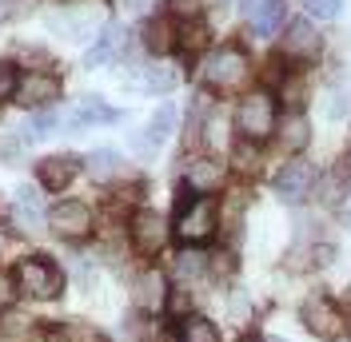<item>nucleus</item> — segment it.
Listing matches in <instances>:
<instances>
[{
	"label": "nucleus",
	"mask_w": 351,
	"mask_h": 342,
	"mask_svg": "<svg viewBox=\"0 0 351 342\" xmlns=\"http://www.w3.org/2000/svg\"><path fill=\"white\" fill-rule=\"evenodd\" d=\"M16 287L32 299H56L60 287H64V275L56 263H48L44 255H28L16 263Z\"/></svg>",
	"instance_id": "1"
},
{
	"label": "nucleus",
	"mask_w": 351,
	"mask_h": 342,
	"mask_svg": "<svg viewBox=\"0 0 351 342\" xmlns=\"http://www.w3.org/2000/svg\"><path fill=\"white\" fill-rule=\"evenodd\" d=\"M236 128L243 131V140H267L276 131V100L267 92L243 96L240 111H236Z\"/></svg>",
	"instance_id": "2"
},
{
	"label": "nucleus",
	"mask_w": 351,
	"mask_h": 342,
	"mask_svg": "<svg viewBox=\"0 0 351 342\" xmlns=\"http://www.w3.org/2000/svg\"><path fill=\"white\" fill-rule=\"evenodd\" d=\"M204 80L216 88V92H236L247 80V56L240 48H216L204 64Z\"/></svg>",
	"instance_id": "3"
},
{
	"label": "nucleus",
	"mask_w": 351,
	"mask_h": 342,
	"mask_svg": "<svg viewBox=\"0 0 351 342\" xmlns=\"http://www.w3.org/2000/svg\"><path fill=\"white\" fill-rule=\"evenodd\" d=\"M216 231V203L212 199H184L176 215V235L184 243H204Z\"/></svg>",
	"instance_id": "4"
},
{
	"label": "nucleus",
	"mask_w": 351,
	"mask_h": 342,
	"mask_svg": "<svg viewBox=\"0 0 351 342\" xmlns=\"http://www.w3.org/2000/svg\"><path fill=\"white\" fill-rule=\"evenodd\" d=\"M164 239H168V223H164L160 211H148L144 207V211L132 215V243H136L140 255H156L164 247Z\"/></svg>",
	"instance_id": "5"
},
{
	"label": "nucleus",
	"mask_w": 351,
	"mask_h": 342,
	"mask_svg": "<svg viewBox=\"0 0 351 342\" xmlns=\"http://www.w3.org/2000/svg\"><path fill=\"white\" fill-rule=\"evenodd\" d=\"M48 223H52V231L64 239H80L92 231V211H88L84 203H76V199H64V203H56L52 211H48Z\"/></svg>",
	"instance_id": "6"
},
{
	"label": "nucleus",
	"mask_w": 351,
	"mask_h": 342,
	"mask_svg": "<svg viewBox=\"0 0 351 342\" xmlns=\"http://www.w3.org/2000/svg\"><path fill=\"white\" fill-rule=\"evenodd\" d=\"M311 183H315V171H311V163H287L280 175H276V195L280 199H287V203H300V199H307L311 195Z\"/></svg>",
	"instance_id": "7"
},
{
	"label": "nucleus",
	"mask_w": 351,
	"mask_h": 342,
	"mask_svg": "<svg viewBox=\"0 0 351 342\" xmlns=\"http://www.w3.org/2000/svg\"><path fill=\"white\" fill-rule=\"evenodd\" d=\"M172 124H176V107L172 104H160V107H156V116L148 120V128L140 131V135H132V148L140 151V155H152V151L172 135Z\"/></svg>",
	"instance_id": "8"
},
{
	"label": "nucleus",
	"mask_w": 351,
	"mask_h": 342,
	"mask_svg": "<svg viewBox=\"0 0 351 342\" xmlns=\"http://www.w3.org/2000/svg\"><path fill=\"white\" fill-rule=\"evenodd\" d=\"M16 100H21L24 107L56 104V100H60V80H56V76H48V72H32V76H24V80H21Z\"/></svg>",
	"instance_id": "9"
},
{
	"label": "nucleus",
	"mask_w": 351,
	"mask_h": 342,
	"mask_svg": "<svg viewBox=\"0 0 351 342\" xmlns=\"http://www.w3.org/2000/svg\"><path fill=\"white\" fill-rule=\"evenodd\" d=\"M284 52L291 56V60H319L324 36H319L307 21H295L291 28H287V36H284Z\"/></svg>",
	"instance_id": "10"
},
{
	"label": "nucleus",
	"mask_w": 351,
	"mask_h": 342,
	"mask_svg": "<svg viewBox=\"0 0 351 342\" xmlns=\"http://www.w3.org/2000/svg\"><path fill=\"white\" fill-rule=\"evenodd\" d=\"M304 322L311 334H335V326H339V315H335V306L328 299H319V295H311L304 302Z\"/></svg>",
	"instance_id": "11"
},
{
	"label": "nucleus",
	"mask_w": 351,
	"mask_h": 342,
	"mask_svg": "<svg viewBox=\"0 0 351 342\" xmlns=\"http://www.w3.org/2000/svg\"><path fill=\"white\" fill-rule=\"evenodd\" d=\"M72 175H76V159L72 155H48V159H40V183L48 192H64L72 183Z\"/></svg>",
	"instance_id": "12"
},
{
	"label": "nucleus",
	"mask_w": 351,
	"mask_h": 342,
	"mask_svg": "<svg viewBox=\"0 0 351 342\" xmlns=\"http://www.w3.org/2000/svg\"><path fill=\"white\" fill-rule=\"evenodd\" d=\"M287 16V0H260L256 8H252V32L256 36H271Z\"/></svg>",
	"instance_id": "13"
},
{
	"label": "nucleus",
	"mask_w": 351,
	"mask_h": 342,
	"mask_svg": "<svg viewBox=\"0 0 351 342\" xmlns=\"http://www.w3.org/2000/svg\"><path fill=\"white\" fill-rule=\"evenodd\" d=\"M188 187H196V195H208L223 187V168H219L216 159H196V163H188Z\"/></svg>",
	"instance_id": "14"
},
{
	"label": "nucleus",
	"mask_w": 351,
	"mask_h": 342,
	"mask_svg": "<svg viewBox=\"0 0 351 342\" xmlns=\"http://www.w3.org/2000/svg\"><path fill=\"white\" fill-rule=\"evenodd\" d=\"M116 48H124V28L108 24V28L100 32V40L84 52V68H100L104 60H112V56H116Z\"/></svg>",
	"instance_id": "15"
},
{
	"label": "nucleus",
	"mask_w": 351,
	"mask_h": 342,
	"mask_svg": "<svg viewBox=\"0 0 351 342\" xmlns=\"http://www.w3.org/2000/svg\"><path fill=\"white\" fill-rule=\"evenodd\" d=\"M48 28L68 36V40H88V32L96 28V16L92 12H60V16L48 21Z\"/></svg>",
	"instance_id": "16"
},
{
	"label": "nucleus",
	"mask_w": 351,
	"mask_h": 342,
	"mask_svg": "<svg viewBox=\"0 0 351 342\" xmlns=\"http://www.w3.org/2000/svg\"><path fill=\"white\" fill-rule=\"evenodd\" d=\"M16 223H21V231H36L44 223V207H40L36 187H21L16 192Z\"/></svg>",
	"instance_id": "17"
},
{
	"label": "nucleus",
	"mask_w": 351,
	"mask_h": 342,
	"mask_svg": "<svg viewBox=\"0 0 351 342\" xmlns=\"http://www.w3.org/2000/svg\"><path fill=\"white\" fill-rule=\"evenodd\" d=\"M136 302H140L144 311H156V306H164V275L148 271V275L136 278Z\"/></svg>",
	"instance_id": "18"
},
{
	"label": "nucleus",
	"mask_w": 351,
	"mask_h": 342,
	"mask_svg": "<svg viewBox=\"0 0 351 342\" xmlns=\"http://www.w3.org/2000/svg\"><path fill=\"white\" fill-rule=\"evenodd\" d=\"M108 120H116V111H112V107H104L96 96H88L84 104L68 116V124H72V128H84V124H108Z\"/></svg>",
	"instance_id": "19"
},
{
	"label": "nucleus",
	"mask_w": 351,
	"mask_h": 342,
	"mask_svg": "<svg viewBox=\"0 0 351 342\" xmlns=\"http://www.w3.org/2000/svg\"><path fill=\"white\" fill-rule=\"evenodd\" d=\"M144 44H148L152 52H172L176 48V24L168 21V16L152 21L148 28H144Z\"/></svg>",
	"instance_id": "20"
},
{
	"label": "nucleus",
	"mask_w": 351,
	"mask_h": 342,
	"mask_svg": "<svg viewBox=\"0 0 351 342\" xmlns=\"http://www.w3.org/2000/svg\"><path fill=\"white\" fill-rule=\"evenodd\" d=\"M88 175H92V179H100V183H108L112 175H120V155L108 151V148L92 151V155H88Z\"/></svg>",
	"instance_id": "21"
},
{
	"label": "nucleus",
	"mask_w": 351,
	"mask_h": 342,
	"mask_svg": "<svg viewBox=\"0 0 351 342\" xmlns=\"http://www.w3.org/2000/svg\"><path fill=\"white\" fill-rule=\"evenodd\" d=\"M180 342H219V330H216V322L192 315V319L180 322Z\"/></svg>",
	"instance_id": "22"
},
{
	"label": "nucleus",
	"mask_w": 351,
	"mask_h": 342,
	"mask_svg": "<svg viewBox=\"0 0 351 342\" xmlns=\"http://www.w3.org/2000/svg\"><path fill=\"white\" fill-rule=\"evenodd\" d=\"M176 80H180V72H176L172 64H152L144 72V84L152 88V92H172Z\"/></svg>",
	"instance_id": "23"
},
{
	"label": "nucleus",
	"mask_w": 351,
	"mask_h": 342,
	"mask_svg": "<svg viewBox=\"0 0 351 342\" xmlns=\"http://www.w3.org/2000/svg\"><path fill=\"white\" fill-rule=\"evenodd\" d=\"M304 144H307V120L295 111V116H287V124H284V148L300 151Z\"/></svg>",
	"instance_id": "24"
},
{
	"label": "nucleus",
	"mask_w": 351,
	"mask_h": 342,
	"mask_svg": "<svg viewBox=\"0 0 351 342\" xmlns=\"http://www.w3.org/2000/svg\"><path fill=\"white\" fill-rule=\"evenodd\" d=\"M16 88H21V72H16V64H12V60H0V100H12Z\"/></svg>",
	"instance_id": "25"
},
{
	"label": "nucleus",
	"mask_w": 351,
	"mask_h": 342,
	"mask_svg": "<svg viewBox=\"0 0 351 342\" xmlns=\"http://www.w3.org/2000/svg\"><path fill=\"white\" fill-rule=\"evenodd\" d=\"M204 271V255L199 251H180L176 255V275H184V278H192Z\"/></svg>",
	"instance_id": "26"
},
{
	"label": "nucleus",
	"mask_w": 351,
	"mask_h": 342,
	"mask_svg": "<svg viewBox=\"0 0 351 342\" xmlns=\"http://www.w3.org/2000/svg\"><path fill=\"white\" fill-rule=\"evenodd\" d=\"M339 8H343V0H307V12L311 16H324V21L339 16Z\"/></svg>",
	"instance_id": "27"
},
{
	"label": "nucleus",
	"mask_w": 351,
	"mask_h": 342,
	"mask_svg": "<svg viewBox=\"0 0 351 342\" xmlns=\"http://www.w3.org/2000/svg\"><path fill=\"white\" fill-rule=\"evenodd\" d=\"M32 0H0V21H16V16H28Z\"/></svg>",
	"instance_id": "28"
},
{
	"label": "nucleus",
	"mask_w": 351,
	"mask_h": 342,
	"mask_svg": "<svg viewBox=\"0 0 351 342\" xmlns=\"http://www.w3.org/2000/svg\"><path fill=\"white\" fill-rule=\"evenodd\" d=\"M12 299H16V291H12V282H8V278L0 275V306H8Z\"/></svg>",
	"instance_id": "29"
},
{
	"label": "nucleus",
	"mask_w": 351,
	"mask_h": 342,
	"mask_svg": "<svg viewBox=\"0 0 351 342\" xmlns=\"http://www.w3.org/2000/svg\"><path fill=\"white\" fill-rule=\"evenodd\" d=\"M176 12H196V0H176Z\"/></svg>",
	"instance_id": "30"
},
{
	"label": "nucleus",
	"mask_w": 351,
	"mask_h": 342,
	"mask_svg": "<svg viewBox=\"0 0 351 342\" xmlns=\"http://www.w3.org/2000/svg\"><path fill=\"white\" fill-rule=\"evenodd\" d=\"M120 4H124V8H128V12H140V8H144V4H148V0H120Z\"/></svg>",
	"instance_id": "31"
},
{
	"label": "nucleus",
	"mask_w": 351,
	"mask_h": 342,
	"mask_svg": "<svg viewBox=\"0 0 351 342\" xmlns=\"http://www.w3.org/2000/svg\"><path fill=\"white\" fill-rule=\"evenodd\" d=\"M256 4H260V0H240V8H243V12H252Z\"/></svg>",
	"instance_id": "32"
},
{
	"label": "nucleus",
	"mask_w": 351,
	"mask_h": 342,
	"mask_svg": "<svg viewBox=\"0 0 351 342\" xmlns=\"http://www.w3.org/2000/svg\"><path fill=\"white\" fill-rule=\"evenodd\" d=\"M335 342H351V334H343V339H335Z\"/></svg>",
	"instance_id": "33"
},
{
	"label": "nucleus",
	"mask_w": 351,
	"mask_h": 342,
	"mask_svg": "<svg viewBox=\"0 0 351 342\" xmlns=\"http://www.w3.org/2000/svg\"><path fill=\"white\" fill-rule=\"evenodd\" d=\"M267 342H287V339H267Z\"/></svg>",
	"instance_id": "34"
},
{
	"label": "nucleus",
	"mask_w": 351,
	"mask_h": 342,
	"mask_svg": "<svg viewBox=\"0 0 351 342\" xmlns=\"http://www.w3.org/2000/svg\"><path fill=\"white\" fill-rule=\"evenodd\" d=\"M243 342H256V339H243Z\"/></svg>",
	"instance_id": "35"
},
{
	"label": "nucleus",
	"mask_w": 351,
	"mask_h": 342,
	"mask_svg": "<svg viewBox=\"0 0 351 342\" xmlns=\"http://www.w3.org/2000/svg\"><path fill=\"white\" fill-rule=\"evenodd\" d=\"M216 4H219V0H216Z\"/></svg>",
	"instance_id": "36"
}]
</instances>
